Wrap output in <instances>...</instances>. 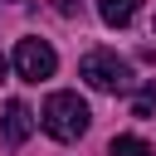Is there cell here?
Instances as JSON below:
<instances>
[{
	"label": "cell",
	"mask_w": 156,
	"mask_h": 156,
	"mask_svg": "<svg viewBox=\"0 0 156 156\" xmlns=\"http://www.w3.org/2000/svg\"><path fill=\"white\" fill-rule=\"evenodd\" d=\"M5 68H10V63H5V54H0V78H5Z\"/></svg>",
	"instance_id": "9"
},
{
	"label": "cell",
	"mask_w": 156,
	"mask_h": 156,
	"mask_svg": "<svg viewBox=\"0 0 156 156\" xmlns=\"http://www.w3.org/2000/svg\"><path fill=\"white\" fill-rule=\"evenodd\" d=\"M54 68H58V54L44 44V39H20L15 44V73L24 78V83H44V78H54Z\"/></svg>",
	"instance_id": "3"
},
{
	"label": "cell",
	"mask_w": 156,
	"mask_h": 156,
	"mask_svg": "<svg viewBox=\"0 0 156 156\" xmlns=\"http://www.w3.org/2000/svg\"><path fill=\"white\" fill-rule=\"evenodd\" d=\"M112 156H156L141 136H132V132H122V136H112Z\"/></svg>",
	"instance_id": "6"
},
{
	"label": "cell",
	"mask_w": 156,
	"mask_h": 156,
	"mask_svg": "<svg viewBox=\"0 0 156 156\" xmlns=\"http://www.w3.org/2000/svg\"><path fill=\"white\" fill-rule=\"evenodd\" d=\"M29 132H34V112H29L20 98H10V102H5V117H0V141H5V146H24Z\"/></svg>",
	"instance_id": "4"
},
{
	"label": "cell",
	"mask_w": 156,
	"mask_h": 156,
	"mask_svg": "<svg viewBox=\"0 0 156 156\" xmlns=\"http://www.w3.org/2000/svg\"><path fill=\"white\" fill-rule=\"evenodd\" d=\"M132 117H156V83H141L132 98Z\"/></svg>",
	"instance_id": "7"
},
{
	"label": "cell",
	"mask_w": 156,
	"mask_h": 156,
	"mask_svg": "<svg viewBox=\"0 0 156 156\" xmlns=\"http://www.w3.org/2000/svg\"><path fill=\"white\" fill-rule=\"evenodd\" d=\"M136 10H141V0H98V15H102V24H112V29L132 24V20H136Z\"/></svg>",
	"instance_id": "5"
},
{
	"label": "cell",
	"mask_w": 156,
	"mask_h": 156,
	"mask_svg": "<svg viewBox=\"0 0 156 156\" xmlns=\"http://www.w3.org/2000/svg\"><path fill=\"white\" fill-rule=\"evenodd\" d=\"M78 78L88 88H98V93H127L132 88V63L117 58L112 49H88L78 58Z\"/></svg>",
	"instance_id": "2"
},
{
	"label": "cell",
	"mask_w": 156,
	"mask_h": 156,
	"mask_svg": "<svg viewBox=\"0 0 156 156\" xmlns=\"http://www.w3.org/2000/svg\"><path fill=\"white\" fill-rule=\"evenodd\" d=\"M54 10H58V15H68V20H73V15H78V10H83V0H54Z\"/></svg>",
	"instance_id": "8"
},
{
	"label": "cell",
	"mask_w": 156,
	"mask_h": 156,
	"mask_svg": "<svg viewBox=\"0 0 156 156\" xmlns=\"http://www.w3.org/2000/svg\"><path fill=\"white\" fill-rule=\"evenodd\" d=\"M88 122H93V112H88V102H83L78 93H49V98H44L39 127H44L54 141H78V136L88 132Z\"/></svg>",
	"instance_id": "1"
}]
</instances>
